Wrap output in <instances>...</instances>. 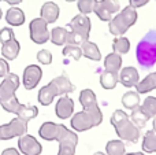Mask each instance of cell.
<instances>
[{
  "instance_id": "cell-37",
  "label": "cell",
  "mask_w": 156,
  "mask_h": 155,
  "mask_svg": "<svg viewBox=\"0 0 156 155\" xmlns=\"http://www.w3.org/2000/svg\"><path fill=\"white\" fill-rule=\"evenodd\" d=\"M14 37H15V34H14V30L11 29V27L5 26V27H2V29H0V43L2 44L12 40Z\"/></svg>"
},
{
  "instance_id": "cell-16",
  "label": "cell",
  "mask_w": 156,
  "mask_h": 155,
  "mask_svg": "<svg viewBox=\"0 0 156 155\" xmlns=\"http://www.w3.org/2000/svg\"><path fill=\"white\" fill-rule=\"evenodd\" d=\"M119 82L126 88H133L140 82V74L133 66L123 67L119 71Z\"/></svg>"
},
{
  "instance_id": "cell-19",
  "label": "cell",
  "mask_w": 156,
  "mask_h": 155,
  "mask_svg": "<svg viewBox=\"0 0 156 155\" xmlns=\"http://www.w3.org/2000/svg\"><path fill=\"white\" fill-rule=\"evenodd\" d=\"M25 13L19 7H11L10 10H7L5 13V21L10 26H21L25 23Z\"/></svg>"
},
{
  "instance_id": "cell-1",
  "label": "cell",
  "mask_w": 156,
  "mask_h": 155,
  "mask_svg": "<svg viewBox=\"0 0 156 155\" xmlns=\"http://www.w3.org/2000/svg\"><path fill=\"white\" fill-rule=\"evenodd\" d=\"M19 85H21V80L18 74L11 73V71L0 82V106L3 107L4 111L11 113V114H16L19 111L22 104L19 103L15 95Z\"/></svg>"
},
{
  "instance_id": "cell-25",
  "label": "cell",
  "mask_w": 156,
  "mask_h": 155,
  "mask_svg": "<svg viewBox=\"0 0 156 155\" xmlns=\"http://www.w3.org/2000/svg\"><path fill=\"white\" fill-rule=\"evenodd\" d=\"M154 89H156V71L148 74L143 81H140L136 85V91H137L138 93H147Z\"/></svg>"
},
{
  "instance_id": "cell-26",
  "label": "cell",
  "mask_w": 156,
  "mask_h": 155,
  "mask_svg": "<svg viewBox=\"0 0 156 155\" xmlns=\"http://www.w3.org/2000/svg\"><path fill=\"white\" fill-rule=\"evenodd\" d=\"M122 104L127 110H134L140 106V93L137 91H129L122 96Z\"/></svg>"
},
{
  "instance_id": "cell-22",
  "label": "cell",
  "mask_w": 156,
  "mask_h": 155,
  "mask_svg": "<svg viewBox=\"0 0 156 155\" xmlns=\"http://www.w3.org/2000/svg\"><path fill=\"white\" fill-rule=\"evenodd\" d=\"M104 69L108 71H114V73H119L122 69V56L116 52L108 54L104 59Z\"/></svg>"
},
{
  "instance_id": "cell-30",
  "label": "cell",
  "mask_w": 156,
  "mask_h": 155,
  "mask_svg": "<svg viewBox=\"0 0 156 155\" xmlns=\"http://www.w3.org/2000/svg\"><path fill=\"white\" fill-rule=\"evenodd\" d=\"M105 153L107 155H125L126 147L122 140H110L105 146Z\"/></svg>"
},
{
  "instance_id": "cell-4",
  "label": "cell",
  "mask_w": 156,
  "mask_h": 155,
  "mask_svg": "<svg viewBox=\"0 0 156 155\" xmlns=\"http://www.w3.org/2000/svg\"><path fill=\"white\" fill-rule=\"evenodd\" d=\"M90 19L85 14H78L70 22L67 23L69 29V38L67 44H74V45H82L85 41L89 40L90 34Z\"/></svg>"
},
{
  "instance_id": "cell-15",
  "label": "cell",
  "mask_w": 156,
  "mask_h": 155,
  "mask_svg": "<svg viewBox=\"0 0 156 155\" xmlns=\"http://www.w3.org/2000/svg\"><path fill=\"white\" fill-rule=\"evenodd\" d=\"M49 84L52 85L56 96H65V95H69V93L76 91V87L73 85V82L70 81V78H69L66 74L55 77L54 80H51Z\"/></svg>"
},
{
  "instance_id": "cell-43",
  "label": "cell",
  "mask_w": 156,
  "mask_h": 155,
  "mask_svg": "<svg viewBox=\"0 0 156 155\" xmlns=\"http://www.w3.org/2000/svg\"><path fill=\"white\" fill-rule=\"evenodd\" d=\"M154 131L156 132V117H154Z\"/></svg>"
},
{
  "instance_id": "cell-10",
  "label": "cell",
  "mask_w": 156,
  "mask_h": 155,
  "mask_svg": "<svg viewBox=\"0 0 156 155\" xmlns=\"http://www.w3.org/2000/svg\"><path fill=\"white\" fill-rule=\"evenodd\" d=\"M119 10H121V4L118 0H100L96 4L94 14L99 16L100 21L110 22L112 19V15L119 13Z\"/></svg>"
},
{
  "instance_id": "cell-48",
  "label": "cell",
  "mask_w": 156,
  "mask_h": 155,
  "mask_svg": "<svg viewBox=\"0 0 156 155\" xmlns=\"http://www.w3.org/2000/svg\"><path fill=\"white\" fill-rule=\"evenodd\" d=\"M155 2H156V0H155Z\"/></svg>"
},
{
  "instance_id": "cell-28",
  "label": "cell",
  "mask_w": 156,
  "mask_h": 155,
  "mask_svg": "<svg viewBox=\"0 0 156 155\" xmlns=\"http://www.w3.org/2000/svg\"><path fill=\"white\" fill-rule=\"evenodd\" d=\"M37 115H38V109L36 106H32V104H22L19 111L16 113V117L22 118V120L27 121V122L30 120H34Z\"/></svg>"
},
{
  "instance_id": "cell-34",
  "label": "cell",
  "mask_w": 156,
  "mask_h": 155,
  "mask_svg": "<svg viewBox=\"0 0 156 155\" xmlns=\"http://www.w3.org/2000/svg\"><path fill=\"white\" fill-rule=\"evenodd\" d=\"M140 107L143 109V111L145 113L149 118L156 117V98L155 96H148V98H145L144 103L141 104Z\"/></svg>"
},
{
  "instance_id": "cell-38",
  "label": "cell",
  "mask_w": 156,
  "mask_h": 155,
  "mask_svg": "<svg viewBox=\"0 0 156 155\" xmlns=\"http://www.w3.org/2000/svg\"><path fill=\"white\" fill-rule=\"evenodd\" d=\"M8 73H10V65H8L7 59L0 58V78H4Z\"/></svg>"
},
{
  "instance_id": "cell-13",
  "label": "cell",
  "mask_w": 156,
  "mask_h": 155,
  "mask_svg": "<svg viewBox=\"0 0 156 155\" xmlns=\"http://www.w3.org/2000/svg\"><path fill=\"white\" fill-rule=\"evenodd\" d=\"M55 114L60 120L71 118L74 114V100L71 98H69L67 95L60 96L59 100L55 104Z\"/></svg>"
},
{
  "instance_id": "cell-17",
  "label": "cell",
  "mask_w": 156,
  "mask_h": 155,
  "mask_svg": "<svg viewBox=\"0 0 156 155\" xmlns=\"http://www.w3.org/2000/svg\"><path fill=\"white\" fill-rule=\"evenodd\" d=\"M59 14H60V8L56 3L47 2L41 5L40 15H41V18L45 19L48 23H54V22H56L58 18H59Z\"/></svg>"
},
{
  "instance_id": "cell-31",
  "label": "cell",
  "mask_w": 156,
  "mask_h": 155,
  "mask_svg": "<svg viewBox=\"0 0 156 155\" xmlns=\"http://www.w3.org/2000/svg\"><path fill=\"white\" fill-rule=\"evenodd\" d=\"M112 49H114V52H116V54H119V55L127 54V52H129V49H130L129 38L123 37V36L116 37L115 40L112 41Z\"/></svg>"
},
{
  "instance_id": "cell-14",
  "label": "cell",
  "mask_w": 156,
  "mask_h": 155,
  "mask_svg": "<svg viewBox=\"0 0 156 155\" xmlns=\"http://www.w3.org/2000/svg\"><path fill=\"white\" fill-rule=\"evenodd\" d=\"M63 129L62 124H56L52 122V121H47L38 129V136L43 140H47V142H56L58 137H59L60 132Z\"/></svg>"
},
{
  "instance_id": "cell-45",
  "label": "cell",
  "mask_w": 156,
  "mask_h": 155,
  "mask_svg": "<svg viewBox=\"0 0 156 155\" xmlns=\"http://www.w3.org/2000/svg\"><path fill=\"white\" fill-rule=\"evenodd\" d=\"M66 2H69V3H73V2H76V0H66Z\"/></svg>"
},
{
  "instance_id": "cell-33",
  "label": "cell",
  "mask_w": 156,
  "mask_h": 155,
  "mask_svg": "<svg viewBox=\"0 0 156 155\" xmlns=\"http://www.w3.org/2000/svg\"><path fill=\"white\" fill-rule=\"evenodd\" d=\"M63 56H67V58H71L74 60H80L82 55V48L80 45H74V44H66L65 48L62 51Z\"/></svg>"
},
{
  "instance_id": "cell-32",
  "label": "cell",
  "mask_w": 156,
  "mask_h": 155,
  "mask_svg": "<svg viewBox=\"0 0 156 155\" xmlns=\"http://www.w3.org/2000/svg\"><path fill=\"white\" fill-rule=\"evenodd\" d=\"M130 120H132L133 122H134L136 125H137L138 128L141 129V128H143V126L147 124V121L149 120V117L143 111V109L138 106L137 109L132 110V114H130Z\"/></svg>"
},
{
  "instance_id": "cell-47",
  "label": "cell",
  "mask_w": 156,
  "mask_h": 155,
  "mask_svg": "<svg viewBox=\"0 0 156 155\" xmlns=\"http://www.w3.org/2000/svg\"><path fill=\"white\" fill-rule=\"evenodd\" d=\"M0 2H2V0H0Z\"/></svg>"
},
{
  "instance_id": "cell-41",
  "label": "cell",
  "mask_w": 156,
  "mask_h": 155,
  "mask_svg": "<svg viewBox=\"0 0 156 155\" xmlns=\"http://www.w3.org/2000/svg\"><path fill=\"white\" fill-rule=\"evenodd\" d=\"M3 2H5L7 4H10V5H18L19 3H22L23 0H3Z\"/></svg>"
},
{
  "instance_id": "cell-42",
  "label": "cell",
  "mask_w": 156,
  "mask_h": 155,
  "mask_svg": "<svg viewBox=\"0 0 156 155\" xmlns=\"http://www.w3.org/2000/svg\"><path fill=\"white\" fill-rule=\"evenodd\" d=\"M125 155H145L143 153H129V154H125Z\"/></svg>"
},
{
  "instance_id": "cell-27",
  "label": "cell",
  "mask_w": 156,
  "mask_h": 155,
  "mask_svg": "<svg viewBox=\"0 0 156 155\" xmlns=\"http://www.w3.org/2000/svg\"><path fill=\"white\" fill-rule=\"evenodd\" d=\"M80 103L83 109H92V107L99 106L97 98L92 89H82L80 93Z\"/></svg>"
},
{
  "instance_id": "cell-7",
  "label": "cell",
  "mask_w": 156,
  "mask_h": 155,
  "mask_svg": "<svg viewBox=\"0 0 156 155\" xmlns=\"http://www.w3.org/2000/svg\"><path fill=\"white\" fill-rule=\"evenodd\" d=\"M27 133V121L16 117L8 124L0 125V140H11Z\"/></svg>"
},
{
  "instance_id": "cell-20",
  "label": "cell",
  "mask_w": 156,
  "mask_h": 155,
  "mask_svg": "<svg viewBox=\"0 0 156 155\" xmlns=\"http://www.w3.org/2000/svg\"><path fill=\"white\" fill-rule=\"evenodd\" d=\"M56 98V93H55L54 88H52L51 84H47L38 91V95H37V100L40 104L43 106H49V104L54 102V99Z\"/></svg>"
},
{
  "instance_id": "cell-12",
  "label": "cell",
  "mask_w": 156,
  "mask_h": 155,
  "mask_svg": "<svg viewBox=\"0 0 156 155\" xmlns=\"http://www.w3.org/2000/svg\"><path fill=\"white\" fill-rule=\"evenodd\" d=\"M18 150L23 155H40L43 153V146L32 135H23L18 139Z\"/></svg>"
},
{
  "instance_id": "cell-35",
  "label": "cell",
  "mask_w": 156,
  "mask_h": 155,
  "mask_svg": "<svg viewBox=\"0 0 156 155\" xmlns=\"http://www.w3.org/2000/svg\"><path fill=\"white\" fill-rule=\"evenodd\" d=\"M97 0H77V7L80 10L81 14H88L94 13V8H96Z\"/></svg>"
},
{
  "instance_id": "cell-46",
  "label": "cell",
  "mask_w": 156,
  "mask_h": 155,
  "mask_svg": "<svg viewBox=\"0 0 156 155\" xmlns=\"http://www.w3.org/2000/svg\"><path fill=\"white\" fill-rule=\"evenodd\" d=\"M2 15H3V13H2V8H0V18H2Z\"/></svg>"
},
{
  "instance_id": "cell-40",
  "label": "cell",
  "mask_w": 156,
  "mask_h": 155,
  "mask_svg": "<svg viewBox=\"0 0 156 155\" xmlns=\"http://www.w3.org/2000/svg\"><path fill=\"white\" fill-rule=\"evenodd\" d=\"M2 155H21V151L14 148V147H10V148H5V150L2 153Z\"/></svg>"
},
{
  "instance_id": "cell-5",
  "label": "cell",
  "mask_w": 156,
  "mask_h": 155,
  "mask_svg": "<svg viewBox=\"0 0 156 155\" xmlns=\"http://www.w3.org/2000/svg\"><path fill=\"white\" fill-rule=\"evenodd\" d=\"M103 122V113L99 106L92 109H83L82 111H78L73 114L70 121L71 128L76 132H85L89 129L99 126Z\"/></svg>"
},
{
  "instance_id": "cell-44",
  "label": "cell",
  "mask_w": 156,
  "mask_h": 155,
  "mask_svg": "<svg viewBox=\"0 0 156 155\" xmlns=\"http://www.w3.org/2000/svg\"><path fill=\"white\" fill-rule=\"evenodd\" d=\"M93 155H107V154H104V153H100V151H97V153H94Z\"/></svg>"
},
{
  "instance_id": "cell-8",
  "label": "cell",
  "mask_w": 156,
  "mask_h": 155,
  "mask_svg": "<svg viewBox=\"0 0 156 155\" xmlns=\"http://www.w3.org/2000/svg\"><path fill=\"white\" fill-rule=\"evenodd\" d=\"M56 142L59 143L58 155H74L76 154V148L78 144V136L76 132L70 131L69 128H66L63 125V129L60 132Z\"/></svg>"
},
{
  "instance_id": "cell-3",
  "label": "cell",
  "mask_w": 156,
  "mask_h": 155,
  "mask_svg": "<svg viewBox=\"0 0 156 155\" xmlns=\"http://www.w3.org/2000/svg\"><path fill=\"white\" fill-rule=\"evenodd\" d=\"M136 58L143 69H151L156 63V30H149L136 47Z\"/></svg>"
},
{
  "instance_id": "cell-39",
  "label": "cell",
  "mask_w": 156,
  "mask_h": 155,
  "mask_svg": "<svg viewBox=\"0 0 156 155\" xmlns=\"http://www.w3.org/2000/svg\"><path fill=\"white\" fill-rule=\"evenodd\" d=\"M129 3H130V5H132L133 8H140V7H144L145 4H148L149 3V0H129Z\"/></svg>"
},
{
  "instance_id": "cell-18",
  "label": "cell",
  "mask_w": 156,
  "mask_h": 155,
  "mask_svg": "<svg viewBox=\"0 0 156 155\" xmlns=\"http://www.w3.org/2000/svg\"><path fill=\"white\" fill-rule=\"evenodd\" d=\"M19 51H21V44L15 37L12 40L7 41V43L2 44V55L7 60L16 59V56L19 55Z\"/></svg>"
},
{
  "instance_id": "cell-29",
  "label": "cell",
  "mask_w": 156,
  "mask_h": 155,
  "mask_svg": "<svg viewBox=\"0 0 156 155\" xmlns=\"http://www.w3.org/2000/svg\"><path fill=\"white\" fill-rule=\"evenodd\" d=\"M143 150L148 154L156 153V132L154 129H152V131H147V133L144 135Z\"/></svg>"
},
{
  "instance_id": "cell-6",
  "label": "cell",
  "mask_w": 156,
  "mask_h": 155,
  "mask_svg": "<svg viewBox=\"0 0 156 155\" xmlns=\"http://www.w3.org/2000/svg\"><path fill=\"white\" fill-rule=\"evenodd\" d=\"M138 14L137 10L133 8L132 5H127L123 10H121L110 22H108V29H110V33L116 37L119 36H123L133 25L137 22Z\"/></svg>"
},
{
  "instance_id": "cell-9",
  "label": "cell",
  "mask_w": 156,
  "mask_h": 155,
  "mask_svg": "<svg viewBox=\"0 0 156 155\" xmlns=\"http://www.w3.org/2000/svg\"><path fill=\"white\" fill-rule=\"evenodd\" d=\"M30 38L34 44H45L51 38V32L48 30V22L45 19L34 18L29 23Z\"/></svg>"
},
{
  "instance_id": "cell-24",
  "label": "cell",
  "mask_w": 156,
  "mask_h": 155,
  "mask_svg": "<svg viewBox=\"0 0 156 155\" xmlns=\"http://www.w3.org/2000/svg\"><path fill=\"white\" fill-rule=\"evenodd\" d=\"M81 48H82V55L85 58H88V59L96 60V62H99V60L101 59V54H100L99 47L94 43H92V41H89V40L85 41V43L81 45Z\"/></svg>"
},
{
  "instance_id": "cell-11",
  "label": "cell",
  "mask_w": 156,
  "mask_h": 155,
  "mask_svg": "<svg viewBox=\"0 0 156 155\" xmlns=\"http://www.w3.org/2000/svg\"><path fill=\"white\" fill-rule=\"evenodd\" d=\"M43 78V70L38 65H29L25 67L23 74H22V84L23 88L27 91L34 89L38 85V82Z\"/></svg>"
},
{
  "instance_id": "cell-23",
  "label": "cell",
  "mask_w": 156,
  "mask_h": 155,
  "mask_svg": "<svg viewBox=\"0 0 156 155\" xmlns=\"http://www.w3.org/2000/svg\"><path fill=\"white\" fill-rule=\"evenodd\" d=\"M67 38H69V29L67 27H62V26H56L51 30V38L52 44L55 45H66L67 44Z\"/></svg>"
},
{
  "instance_id": "cell-36",
  "label": "cell",
  "mask_w": 156,
  "mask_h": 155,
  "mask_svg": "<svg viewBox=\"0 0 156 155\" xmlns=\"http://www.w3.org/2000/svg\"><path fill=\"white\" fill-rule=\"evenodd\" d=\"M37 60L41 65H51L52 62V54L48 49H40L37 52Z\"/></svg>"
},
{
  "instance_id": "cell-2",
  "label": "cell",
  "mask_w": 156,
  "mask_h": 155,
  "mask_svg": "<svg viewBox=\"0 0 156 155\" xmlns=\"http://www.w3.org/2000/svg\"><path fill=\"white\" fill-rule=\"evenodd\" d=\"M111 125L115 128V132L122 140L130 143H137L141 136L140 128L130 120L123 110H115L111 115Z\"/></svg>"
},
{
  "instance_id": "cell-21",
  "label": "cell",
  "mask_w": 156,
  "mask_h": 155,
  "mask_svg": "<svg viewBox=\"0 0 156 155\" xmlns=\"http://www.w3.org/2000/svg\"><path fill=\"white\" fill-rule=\"evenodd\" d=\"M118 82H119V74L118 73L104 70L101 74H100V85H101L104 89H114Z\"/></svg>"
}]
</instances>
